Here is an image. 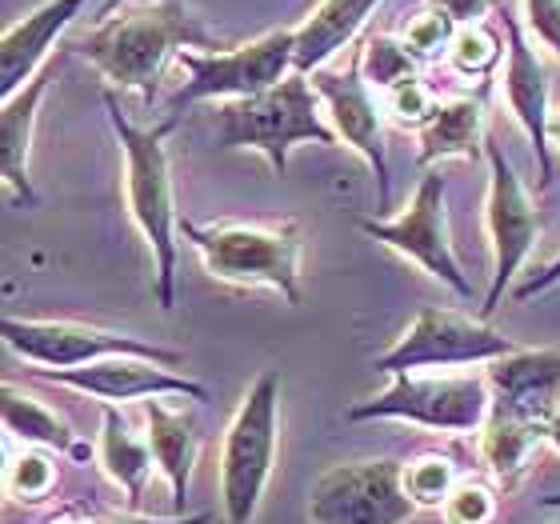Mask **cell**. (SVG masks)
<instances>
[{"mask_svg":"<svg viewBox=\"0 0 560 524\" xmlns=\"http://www.w3.org/2000/svg\"><path fill=\"white\" fill-rule=\"evenodd\" d=\"M456 28H460V24H456L448 12L436 9V4H424V9L409 16L400 40H405V48H409L420 65H432V60L448 57V48H453V40H456Z\"/></svg>","mask_w":560,"mask_h":524,"instance_id":"28","label":"cell"},{"mask_svg":"<svg viewBox=\"0 0 560 524\" xmlns=\"http://www.w3.org/2000/svg\"><path fill=\"white\" fill-rule=\"evenodd\" d=\"M513 337H504L501 328H492L480 316H465L456 308H420L393 349H385L373 361L376 373L400 376V373H424V369H468V364L501 361L516 352Z\"/></svg>","mask_w":560,"mask_h":524,"instance_id":"8","label":"cell"},{"mask_svg":"<svg viewBox=\"0 0 560 524\" xmlns=\"http://www.w3.org/2000/svg\"><path fill=\"white\" fill-rule=\"evenodd\" d=\"M436 93H432L429 84L420 81H409V84H400V89H393V93H385V108H388V117L397 120L400 129H412L420 132L424 125L432 120V113H436Z\"/></svg>","mask_w":560,"mask_h":524,"instance_id":"31","label":"cell"},{"mask_svg":"<svg viewBox=\"0 0 560 524\" xmlns=\"http://www.w3.org/2000/svg\"><path fill=\"white\" fill-rule=\"evenodd\" d=\"M549 140H552V144H560V108L552 113V120H549Z\"/></svg>","mask_w":560,"mask_h":524,"instance_id":"38","label":"cell"},{"mask_svg":"<svg viewBox=\"0 0 560 524\" xmlns=\"http://www.w3.org/2000/svg\"><path fill=\"white\" fill-rule=\"evenodd\" d=\"M504 53H509V40L492 21L460 24L453 48H448V69L456 77H465V81H489Z\"/></svg>","mask_w":560,"mask_h":524,"instance_id":"25","label":"cell"},{"mask_svg":"<svg viewBox=\"0 0 560 524\" xmlns=\"http://www.w3.org/2000/svg\"><path fill=\"white\" fill-rule=\"evenodd\" d=\"M501 12V28L504 40H509V60H504L501 72V93L504 105L513 113V120L521 125V132L533 144V156H537V188L552 185V140H549V120H552V81L545 60L537 57V48L528 40L525 24L516 21L509 4H497Z\"/></svg>","mask_w":560,"mask_h":524,"instance_id":"14","label":"cell"},{"mask_svg":"<svg viewBox=\"0 0 560 524\" xmlns=\"http://www.w3.org/2000/svg\"><path fill=\"white\" fill-rule=\"evenodd\" d=\"M420 137V164H444V161H472L489 144V108L485 93L448 96L436 105L432 120L417 132Z\"/></svg>","mask_w":560,"mask_h":524,"instance_id":"21","label":"cell"},{"mask_svg":"<svg viewBox=\"0 0 560 524\" xmlns=\"http://www.w3.org/2000/svg\"><path fill=\"white\" fill-rule=\"evenodd\" d=\"M497 513H501L497 489H489L485 480H460L453 497L441 504L444 524H492Z\"/></svg>","mask_w":560,"mask_h":524,"instance_id":"30","label":"cell"},{"mask_svg":"<svg viewBox=\"0 0 560 524\" xmlns=\"http://www.w3.org/2000/svg\"><path fill=\"white\" fill-rule=\"evenodd\" d=\"M417 513L405 465L393 456L332 465L308 492V524H409Z\"/></svg>","mask_w":560,"mask_h":524,"instance_id":"11","label":"cell"},{"mask_svg":"<svg viewBox=\"0 0 560 524\" xmlns=\"http://www.w3.org/2000/svg\"><path fill=\"white\" fill-rule=\"evenodd\" d=\"M385 0H320L308 16H304L292 36H296V48H292V69L301 77H313L316 69L332 65V57H340L345 48L357 40L369 16L381 9Z\"/></svg>","mask_w":560,"mask_h":524,"instance_id":"19","label":"cell"},{"mask_svg":"<svg viewBox=\"0 0 560 524\" xmlns=\"http://www.w3.org/2000/svg\"><path fill=\"white\" fill-rule=\"evenodd\" d=\"M424 4L444 9L456 24H477V21H489V12L497 9L501 0H424Z\"/></svg>","mask_w":560,"mask_h":524,"instance_id":"34","label":"cell"},{"mask_svg":"<svg viewBox=\"0 0 560 524\" xmlns=\"http://www.w3.org/2000/svg\"><path fill=\"white\" fill-rule=\"evenodd\" d=\"M361 72L373 93H393L400 84L417 81L420 60L405 48L400 36L373 33V36H364V45H361Z\"/></svg>","mask_w":560,"mask_h":524,"instance_id":"26","label":"cell"},{"mask_svg":"<svg viewBox=\"0 0 560 524\" xmlns=\"http://www.w3.org/2000/svg\"><path fill=\"white\" fill-rule=\"evenodd\" d=\"M485 376L497 405L545 424L560 396V349H516L492 361Z\"/></svg>","mask_w":560,"mask_h":524,"instance_id":"18","label":"cell"},{"mask_svg":"<svg viewBox=\"0 0 560 524\" xmlns=\"http://www.w3.org/2000/svg\"><path fill=\"white\" fill-rule=\"evenodd\" d=\"M96 456L105 465L108 480L117 485L129 504L137 509L140 497H144V485H149L152 473V449L149 436H137L132 424L117 412V405H105V417H101V441H96Z\"/></svg>","mask_w":560,"mask_h":524,"instance_id":"23","label":"cell"},{"mask_svg":"<svg viewBox=\"0 0 560 524\" xmlns=\"http://www.w3.org/2000/svg\"><path fill=\"white\" fill-rule=\"evenodd\" d=\"M364 236H373L376 245L393 248L397 257L417 265L420 272H429L432 280H441L444 289H453L456 296H472L460 257L453 248V229H448V205H444V176L424 173L417 193L397 217H364L357 221Z\"/></svg>","mask_w":560,"mask_h":524,"instance_id":"9","label":"cell"},{"mask_svg":"<svg viewBox=\"0 0 560 524\" xmlns=\"http://www.w3.org/2000/svg\"><path fill=\"white\" fill-rule=\"evenodd\" d=\"M185 48H217V40L185 0H144L120 9V16H105L93 33L81 36L77 53L113 89L137 93L144 105H152L164 65Z\"/></svg>","mask_w":560,"mask_h":524,"instance_id":"1","label":"cell"},{"mask_svg":"<svg viewBox=\"0 0 560 524\" xmlns=\"http://www.w3.org/2000/svg\"><path fill=\"white\" fill-rule=\"evenodd\" d=\"M60 65L48 60L45 69L36 72L33 81L24 84L21 93L4 96V108H0V173H4V185L21 205L33 209L36 188L33 176H28V152H33V137H36V113H40V101L48 96L52 81H57Z\"/></svg>","mask_w":560,"mask_h":524,"instance_id":"17","label":"cell"},{"mask_svg":"<svg viewBox=\"0 0 560 524\" xmlns=\"http://www.w3.org/2000/svg\"><path fill=\"white\" fill-rule=\"evenodd\" d=\"M105 113L113 125V137L125 156V205L144 236L152 257V292L164 313L176 308V260H180V212H176V188H173V164L164 140L173 132L176 120L168 117L164 125H137L125 117L117 96L105 93Z\"/></svg>","mask_w":560,"mask_h":524,"instance_id":"2","label":"cell"},{"mask_svg":"<svg viewBox=\"0 0 560 524\" xmlns=\"http://www.w3.org/2000/svg\"><path fill=\"white\" fill-rule=\"evenodd\" d=\"M180 241L197 248L212 280L233 289H269L301 304V221H180Z\"/></svg>","mask_w":560,"mask_h":524,"instance_id":"3","label":"cell"},{"mask_svg":"<svg viewBox=\"0 0 560 524\" xmlns=\"http://www.w3.org/2000/svg\"><path fill=\"white\" fill-rule=\"evenodd\" d=\"M45 524H209V516L200 513V516H176V521H129V516H120V521H113V516H101V513H89V509H60L57 516H48Z\"/></svg>","mask_w":560,"mask_h":524,"instance_id":"33","label":"cell"},{"mask_svg":"<svg viewBox=\"0 0 560 524\" xmlns=\"http://www.w3.org/2000/svg\"><path fill=\"white\" fill-rule=\"evenodd\" d=\"M129 4H137V0H105V9H101V21H105V16H113V12H120V9H129Z\"/></svg>","mask_w":560,"mask_h":524,"instance_id":"37","label":"cell"},{"mask_svg":"<svg viewBox=\"0 0 560 524\" xmlns=\"http://www.w3.org/2000/svg\"><path fill=\"white\" fill-rule=\"evenodd\" d=\"M557 284H560V253L545 268H537V272H533V277H528L525 284H516V289H513V301L525 304V301H533V296H540V292L557 289Z\"/></svg>","mask_w":560,"mask_h":524,"instance_id":"35","label":"cell"},{"mask_svg":"<svg viewBox=\"0 0 560 524\" xmlns=\"http://www.w3.org/2000/svg\"><path fill=\"white\" fill-rule=\"evenodd\" d=\"M545 436H549V444L560 453V396H557V405H552L549 420H545Z\"/></svg>","mask_w":560,"mask_h":524,"instance_id":"36","label":"cell"},{"mask_svg":"<svg viewBox=\"0 0 560 524\" xmlns=\"http://www.w3.org/2000/svg\"><path fill=\"white\" fill-rule=\"evenodd\" d=\"M492 412L489 376H420L400 373L388 376L381 396H369L349 408V420H400L429 432L465 436L480 432Z\"/></svg>","mask_w":560,"mask_h":524,"instance_id":"7","label":"cell"},{"mask_svg":"<svg viewBox=\"0 0 560 524\" xmlns=\"http://www.w3.org/2000/svg\"><path fill=\"white\" fill-rule=\"evenodd\" d=\"M292 48H296L292 28H272L236 48H185L176 57L185 81L168 96V117L176 120L180 108L205 105V101L221 105V101H248V96L269 93L296 72Z\"/></svg>","mask_w":560,"mask_h":524,"instance_id":"6","label":"cell"},{"mask_svg":"<svg viewBox=\"0 0 560 524\" xmlns=\"http://www.w3.org/2000/svg\"><path fill=\"white\" fill-rule=\"evenodd\" d=\"M557 524H560V521H557Z\"/></svg>","mask_w":560,"mask_h":524,"instance_id":"40","label":"cell"},{"mask_svg":"<svg viewBox=\"0 0 560 524\" xmlns=\"http://www.w3.org/2000/svg\"><path fill=\"white\" fill-rule=\"evenodd\" d=\"M485 161H489V193H485V229H489L492 245V280L480 304V321H489L504 301V289L513 284V277L525 268L528 253L540 241V212L525 181L516 176L513 161L504 156V149L489 137L485 144Z\"/></svg>","mask_w":560,"mask_h":524,"instance_id":"12","label":"cell"},{"mask_svg":"<svg viewBox=\"0 0 560 524\" xmlns=\"http://www.w3.org/2000/svg\"><path fill=\"white\" fill-rule=\"evenodd\" d=\"M48 385L72 388L105 405H129V400H152V396H188L209 400V388L192 376L168 373V364L144 361V357H105V361L81 364V369H40Z\"/></svg>","mask_w":560,"mask_h":524,"instance_id":"15","label":"cell"},{"mask_svg":"<svg viewBox=\"0 0 560 524\" xmlns=\"http://www.w3.org/2000/svg\"><path fill=\"white\" fill-rule=\"evenodd\" d=\"M308 81H313L316 96H320V105H325L328 125L337 129L340 144H349V149L373 168L376 205L385 212L388 200H393V188H388V156H385V120H381L376 93L369 89V81H364V72H361V48L352 53V60L345 69L325 65V69H316Z\"/></svg>","mask_w":560,"mask_h":524,"instance_id":"13","label":"cell"},{"mask_svg":"<svg viewBox=\"0 0 560 524\" xmlns=\"http://www.w3.org/2000/svg\"><path fill=\"white\" fill-rule=\"evenodd\" d=\"M89 0H45L33 12H24L21 21L4 28L0 40V96L21 93L36 72L48 65V53L60 36L69 33Z\"/></svg>","mask_w":560,"mask_h":524,"instance_id":"16","label":"cell"},{"mask_svg":"<svg viewBox=\"0 0 560 524\" xmlns=\"http://www.w3.org/2000/svg\"><path fill=\"white\" fill-rule=\"evenodd\" d=\"M525 24L528 33L560 60V0H525Z\"/></svg>","mask_w":560,"mask_h":524,"instance_id":"32","label":"cell"},{"mask_svg":"<svg viewBox=\"0 0 560 524\" xmlns=\"http://www.w3.org/2000/svg\"><path fill=\"white\" fill-rule=\"evenodd\" d=\"M280 444V373H265L241 396L221 441V521L253 524L269 489Z\"/></svg>","mask_w":560,"mask_h":524,"instance_id":"5","label":"cell"},{"mask_svg":"<svg viewBox=\"0 0 560 524\" xmlns=\"http://www.w3.org/2000/svg\"><path fill=\"white\" fill-rule=\"evenodd\" d=\"M545 424L533 417H521L513 408H504L492 400V412L480 429V461L489 468V477L497 480V489H516L521 477L528 473V456L537 453V444H545Z\"/></svg>","mask_w":560,"mask_h":524,"instance_id":"22","label":"cell"},{"mask_svg":"<svg viewBox=\"0 0 560 524\" xmlns=\"http://www.w3.org/2000/svg\"><path fill=\"white\" fill-rule=\"evenodd\" d=\"M460 485L456 461L444 453H420L412 461H405V489L417 501V509H441L453 489Z\"/></svg>","mask_w":560,"mask_h":524,"instance_id":"27","label":"cell"},{"mask_svg":"<svg viewBox=\"0 0 560 524\" xmlns=\"http://www.w3.org/2000/svg\"><path fill=\"white\" fill-rule=\"evenodd\" d=\"M540 504H545V509H560V497H545Z\"/></svg>","mask_w":560,"mask_h":524,"instance_id":"39","label":"cell"},{"mask_svg":"<svg viewBox=\"0 0 560 524\" xmlns=\"http://www.w3.org/2000/svg\"><path fill=\"white\" fill-rule=\"evenodd\" d=\"M209 129L217 149L260 152L269 161L272 176H284L289 152L296 144H340L313 81L301 72H292L289 81H280L269 93L248 96V101H221L212 108Z\"/></svg>","mask_w":560,"mask_h":524,"instance_id":"4","label":"cell"},{"mask_svg":"<svg viewBox=\"0 0 560 524\" xmlns=\"http://www.w3.org/2000/svg\"><path fill=\"white\" fill-rule=\"evenodd\" d=\"M0 417H4L9 436H16L24 449H45V453H81L69 420L60 417L57 408H48L40 396L16 388L12 381L0 388Z\"/></svg>","mask_w":560,"mask_h":524,"instance_id":"24","label":"cell"},{"mask_svg":"<svg viewBox=\"0 0 560 524\" xmlns=\"http://www.w3.org/2000/svg\"><path fill=\"white\" fill-rule=\"evenodd\" d=\"M4 345L21 361H33L40 369H81V364L105 361V357H144L156 364H185L180 349H164L152 340L129 337L117 328L84 325V321H36V316H4L0 321Z\"/></svg>","mask_w":560,"mask_h":524,"instance_id":"10","label":"cell"},{"mask_svg":"<svg viewBox=\"0 0 560 524\" xmlns=\"http://www.w3.org/2000/svg\"><path fill=\"white\" fill-rule=\"evenodd\" d=\"M57 485V468H52V456H45V449H24L16 461L9 465V497L12 501L36 504L45 501Z\"/></svg>","mask_w":560,"mask_h":524,"instance_id":"29","label":"cell"},{"mask_svg":"<svg viewBox=\"0 0 560 524\" xmlns=\"http://www.w3.org/2000/svg\"><path fill=\"white\" fill-rule=\"evenodd\" d=\"M144 436H149L152 461L168 480V492H173V513L180 516L188 504V489H192V468H197L200 453V432L192 412L185 408H168L164 396H152L144 400Z\"/></svg>","mask_w":560,"mask_h":524,"instance_id":"20","label":"cell"}]
</instances>
